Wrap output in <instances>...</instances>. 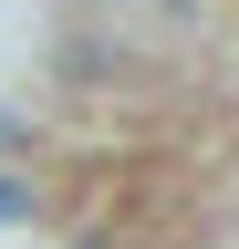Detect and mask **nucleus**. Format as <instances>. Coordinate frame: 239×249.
<instances>
[{
	"label": "nucleus",
	"mask_w": 239,
	"mask_h": 249,
	"mask_svg": "<svg viewBox=\"0 0 239 249\" xmlns=\"http://www.w3.org/2000/svg\"><path fill=\"white\" fill-rule=\"evenodd\" d=\"M0 218H32V197H21V177H0Z\"/></svg>",
	"instance_id": "f257e3e1"
}]
</instances>
